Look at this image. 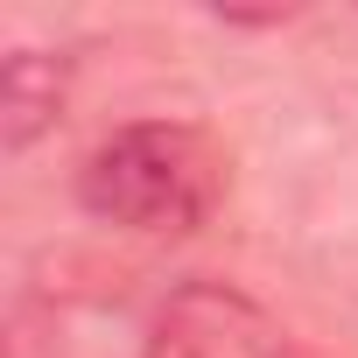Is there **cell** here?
Listing matches in <instances>:
<instances>
[{"label":"cell","mask_w":358,"mask_h":358,"mask_svg":"<svg viewBox=\"0 0 358 358\" xmlns=\"http://www.w3.org/2000/svg\"><path fill=\"white\" fill-rule=\"evenodd\" d=\"M232 190V155L197 120H127L78 162L85 218L134 239H190Z\"/></svg>","instance_id":"1"},{"label":"cell","mask_w":358,"mask_h":358,"mask_svg":"<svg viewBox=\"0 0 358 358\" xmlns=\"http://www.w3.org/2000/svg\"><path fill=\"white\" fill-rule=\"evenodd\" d=\"M288 330L232 281H183L169 288L141 358H288Z\"/></svg>","instance_id":"2"},{"label":"cell","mask_w":358,"mask_h":358,"mask_svg":"<svg viewBox=\"0 0 358 358\" xmlns=\"http://www.w3.org/2000/svg\"><path fill=\"white\" fill-rule=\"evenodd\" d=\"M71 78H78V57H64V50L15 43L0 57V148L29 155L43 134H57V120L71 106Z\"/></svg>","instance_id":"3"},{"label":"cell","mask_w":358,"mask_h":358,"mask_svg":"<svg viewBox=\"0 0 358 358\" xmlns=\"http://www.w3.org/2000/svg\"><path fill=\"white\" fill-rule=\"evenodd\" d=\"M288 358H323V351H309V344H288Z\"/></svg>","instance_id":"4"}]
</instances>
